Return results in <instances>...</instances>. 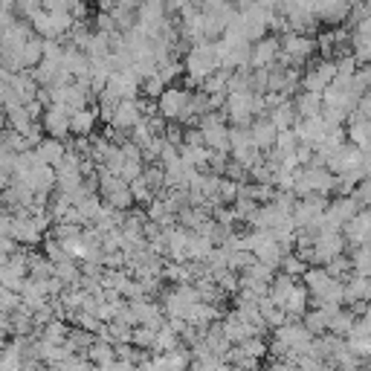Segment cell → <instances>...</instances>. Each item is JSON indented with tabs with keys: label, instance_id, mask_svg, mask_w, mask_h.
<instances>
[{
	"label": "cell",
	"instance_id": "6da1fadb",
	"mask_svg": "<svg viewBox=\"0 0 371 371\" xmlns=\"http://www.w3.org/2000/svg\"><path fill=\"white\" fill-rule=\"evenodd\" d=\"M218 70V55H214V44L203 41L191 47L183 55V73H186V90H201V85Z\"/></svg>",
	"mask_w": 371,
	"mask_h": 371
},
{
	"label": "cell",
	"instance_id": "7a4b0ae2",
	"mask_svg": "<svg viewBox=\"0 0 371 371\" xmlns=\"http://www.w3.org/2000/svg\"><path fill=\"white\" fill-rule=\"evenodd\" d=\"M201 302L198 290L194 284H177V287H166L160 293V305H163V314L166 319H186L189 310Z\"/></svg>",
	"mask_w": 371,
	"mask_h": 371
},
{
	"label": "cell",
	"instance_id": "3957f363",
	"mask_svg": "<svg viewBox=\"0 0 371 371\" xmlns=\"http://www.w3.org/2000/svg\"><path fill=\"white\" fill-rule=\"evenodd\" d=\"M189 102H191V90H186V87H180V85H171V87L163 90V96L157 99V113L163 116L166 122L186 125Z\"/></svg>",
	"mask_w": 371,
	"mask_h": 371
},
{
	"label": "cell",
	"instance_id": "277c9868",
	"mask_svg": "<svg viewBox=\"0 0 371 371\" xmlns=\"http://www.w3.org/2000/svg\"><path fill=\"white\" fill-rule=\"evenodd\" d=\"M334 79H337V64H334V61H325V58H319L317 64H310V70L302 73V90L322 96L330 85H334Z\"/></svg>",
	"mask_w": 371,
	"mask_h": 371
},
{
	"label": "cell",
	"instance_id": "5b68a950",
	"mask_svg": "<svg viewBox=\"0 0 371 371\" xmlns=\"http://www.w3.org/2000/svg\"><path fill=\"white\" fill-rule=\"evenodd\" d=\"M279 55H282L279 38L264 35L261 41H256L252 50H249V70H270L272 64L279 61Z\"/></svg>",
	"mask_w": 371,
	"mask_h": 371
},
{
	"label": "cell",
	"instance_id": "8992f818",
	"mask_svg": "<svg viewBox=\"0 0 371 371\" xmlns=\"http://www.w3.org/2000/svg\"><path fill=\"white\" fill-rule=\"evenodd\" d=\"M70 110L61 108V105H50L41 116V128L44 133L50 136V140H58V143H64L67 136H70Z\"/></svg>",
	"mask_w": 371,
	"mask_h": 371
},
{
	"label": "cell",
	"instance_id": "52a82bcc",
	"mask_svg": "<svg viewBox=\"0 0 371 371\" xmlns=\"http://www.w3.org/2000/svg\"><path fill=\"white\" fill-rule=\"evenodd\" d=\"M342 238H345L348 249L363 247V244H371V212H368V209H360L354 218H351V221L342 226Z\"/></svg>",
	"mask_w": 371,
	"mask_h": 371
},
{
	"label": "cell",
	"instance_id": "ba28073f",
	"mask_svg": "<svg viewBox=\"0 0 371 371\" xmlns=\"http://www.w3.org/2000/svg\"><path fill=\"white\" fill-rule=\"evenodd\" d=\"M345 249H348V244L342 238V232H322V235H317V241H314V252H317L319 267H325L337 256H345Z\"/></svg>",
	"mask_w": 371,
	"mask_h": 371
},
{
	"label": "cell",
	"instance_id": "9c48e42d",
	"mask_svg": "<svg viewBox=\"0 0 371 371\" xmlns=\"http://www.w3.org/2000/svg\"><path fill=\"white\" fill-rule=\"evenodd\" d=\"M143 122V113H140V102L136 99H122L119 102V108H116V113H113V119H110V125L108 128H113V131H119V133H131L136 125Z\"/></svg>",
	"mask_w": 371,
	"mask_h": 371
},
{
	"label": "cell",
	"instance_id": "30bf717a",
	"mask_svg": "<svg viewBox=\"0 0 371 371\" xmlns=\"http://www.w3.org/2000/svg\"><path fill=\"white\" fill-rule=\"evenodd\" d=\"M12 180V177H9ZM17 183H24L32 194H38V191H44V194H52V189H55V168L52 166H44V163H38L27 177H21Z\"/></svg>",
	"mask_w": 371,
	"mask_h": 371
},
{
	"label": "cell",
	"instance_id": "8fae6325",
	"mask_svg": "<svg viewBox=\"0 0 371 371\" xmlns=\"http://www.w3.org/2000/svg\"><path fill=\"white\" fill-rule=\"evenodd\" d=\"M6 87H9V90L17 96V102H21V105H29V102H35V96H38V85H35V79H32V73H29V70L9 73Z\"/></svg>",
	"mask_w": 371,
	"mask_h": 371
},
{
	"label": "cell",
	"instance_id": "7c38bea8",
	"mask_svg": "<svg viewBox=\"0 0 371 371\" xmlns=\"http://www.w3.org/2000/svg\"><path fill=\"white\" fill-rule=\"evenodd\" d=\"M314 15H317V24L325 27H342L351 15V3H314Z\"/></svg>",
	"mask_w": 371,
	"mask_h": 371
},
{
	"label": "cell",
	"instance_id": "4fadbf2b",
	"mask_svg": "<svg viewBox=\"0 0 371 371\" xmlns=\"http://www.w3.org/2000/svg\"><path fill=\"white\" fill-rule=\"evenodd\" d=\"M276 136H279V131L272 128V122L267 119V116H259V119L249 125V140L261 154H267L272 145H276Z\"/></svg>",
	"mask_w": 371,
	"mask_h": 371
},
{
	"label": "cell",
	"instance_id": "5bb4252c",
	"mask_svg": "<svg viewBox=\"0 0 371 371\" xmlns=\"http://www.w3.org/2000/svg\"><path fill=\"white\" fill-rule=\"evenodd\" d=\"M337 310L340 307H307L302 325L307 328L310 337H325L328 334V325H330V317H334Z\"/></svg>",
	"mask_w": 371,
	"mask_h": 371
},
{
	"label": "cell",
	"instance_id": "9a60e30c",
	"mask_svg": "<svg viewBox=\"0 0 371 371\" xmlns=\"http://www.w3.org/2000/svg\"><path fill=\"white\" fill-rule=\"evenodd\" d=\"M307 302H310V293L305 284L296 282V287H293V293L287 296L284 302V314H287V322H302L305 314H307Z\"/></svg>",
	"mask_w": 371,
	"mask_h": 371
},
{
	"label": "cell",
	"instance_id": "2e32d148",
	"mask_svg": "<svg viewBox=\"0 0 371 371\" xmlns=\"http://www.w3.org/2000/svg\"><path fill=\"white\" fill-rule=\"evenodd\" d=\"M96 122H99V110H96V105L93 108H82V110H75L70 116V133L73 136H93Z\"/></svg>",
	"mask_w": 371,
	"mask_h": 371
},
{
	"label": "cell",
	"instance_id": "e0dca14e",
	"mask_svg": "<svg viewBox=\"0 0 371 371\" xmlns=\"http://www.w3.org/2000/svg\"><path fill=\"white\" fill-rule=\"evenodd\" d=\"M293 108H296L299 119H317V116L322 113V96L299 90L296 96H293Z\"/></svg>",
	"mask_w": 371,
	"mask_h": 371
},
{
	"label": "cell",
	"instance_id": "ac0fdd59",
	"mask_svg": "<svg viewBox=\"0 0 371 371\" xmlns=\"http://www.w3.org/2000/svg\"><path fill=\"white\" fill-rule=\"evenodd\" d=\"M35 154H38V163L55 168L58 163L67 157V143H58V140H50V136H47V140L35 148Z\"/></svg>",
	"mask_w": 371,
	"mask_h": 371
},
{
	"label": "cell",
	"instance_id": "d6986e66",
	"mask_svg": "<svg viewBox=\"0 0 371 371\" xmlns=\"http://www.w3.org/2000/svg\"><path fill=\"white\" fill-rule=\"evenodd\" d=\"M345 256L351 259V272L363 279H371V244L354 247V249H345Z\"/></svg>",
	"mask_w": 371,
	"mask_h": 371
},
{
	"label": "cell",
	"instance_id": "ffe728a7",
	"mask_svg": "<svg viewBox=\"0 0 371 371\" xmlns=\"http://www.w3.org/2000/svg\"><path fill=\"white\" fill-rule=\"evenodd\" d=\"M267 119L272 122L276 131H293V125H296V119H299L296 108H293V99L279 105V108H272V110H267Z\"/></svg>",
	"mask_w": 371,
	"mask_h": 371
},
{
	"label": "cell",
	"instance_id": "44dd1931",
	"mask_svg": "<svg viewBox=\"0 0 371 371\" xmlns=\"http://www.w3.org/2000/svg\"><path fill=\"white\" fill-rule=\"evenodd\" d=\"M27 272H29V279H35V282H50L52 279V264L44 259V252L29 249L27 252Z\"/></svg>",
	"mask_w": 371,
	"mask_h": 371
},
{
	"label": "cell",
	"instance_id": "7402d4cb",
	"mask_svg": "<svg viewBox=\"0 0 371 371\" xmlns=\"http://www.w3.org/2000/svg\"><path fill=\"white\" fill-rule=\"evenodd\" d=\"M52 279H58L64 287H79V282H82V267H79V261L67 259L61 264H55L52 267Z\"/></svg>",
	"mask_w": 371,
	"mask_h": 371
},
{
	"label": "cell",
	"instance_id": "603a6c76",
	"mask_svg": "<svg viewBox=\"0 0 371 371\" xmlns=\"http://www.w3.org/2000/svg\"><path fill=\"white\" fill-rule=\"evenodd\" d=\"M209 157H212V151L206 145H180V163L198 168V171H206Z\"/></svg>",
	"mask_w": 371,
	"mask_h": 371
},
{
	"label": "cell",
	"instance_id": "cb8c5ba5",
	"mask_svg": "<svg viewBox=\"0 0 371 371\" xmlns=\"http://www.w3.org/2000/svg\"><path fill=\"white\" fill-rule=\"evenodd\" d=\"M293 287H296V282H293L290 276H284V272H276V279L270 282V290H267V299L276 302L279 307H284L287 296L293 293Z\"/></svg>",
	"mask_w": 371,
	"mask_h": 371
},
{
	"label": "cell",
	"instance_id": "d4e9b609",
	"mask_svg": "<svg viewBox=\"0 0 371 371\" xmlns=\"http://www.w3.org/2000/svg\"><path fill=\"white\" fill-rule=\"evenodd\" d=\"M330 282H334V279H330L328 272H325V267H307L305 276H302V284L307 287L310 296H319V293H325V287H328Z\"/></svg>",
	"mask_w": 371,
	"mask_h": 371
},
{
	"label": "cell",
	"instance_id": "484cf974",
	"mask_svg": "<svg viewBox=\"0 0 371 371\" xmlns=\"http://www.w3.org/2000/svg\"><path fill=\"white\" fill-rule=\"evenodd\" d=\"M354 322H357V317L351 314L348 307H340L334 317H330V325H328V334H334V337H340V340H348V334H351V328H354Z\"/></svg>",
	"mask_w": 371,
	"mask_h": 371
},
{
	"label": "cell",
	"instance_id": "4316f807",
	"mask_svg": "<svg viewBox=\"0 0 371 371\" xmlns=\"http://www.w3.org/2000/svg\"><path fill=\"white\" fill-rule=\"evenodd\" d=\"M85 357H87V363L96 365V368H108L110 363H116V348L108 345V342H93V345L87 348Z\"/></svg>",
	"mask_w": 371,
	"mask_h": 371
},
{
	"label": "cell",
	"instance_id": "83f0119b",
	"mask_svg": "<svg viewBox=\"0 0 371 371\" xmlns=\"http://www.w3.org/2000/svg\"><path fill=\"white\" fill-rule=\"evenodd\" d=\"M259 314H261V319H264V325L267 328H282V325H287V314H284V307H279L276 302H270V299H261L259 302Z\"/></svg>",
	"mask_w": 371,
	"mask_h": 371
},
{
	"label": "cell",
	"instance_id": "f1b7e54d",
	"mask_svg": "<svg viewBox=\"0 0 371 371\" xmlns=\"http://www.w3.org/2000/svg\"><path fill=\"white\" fill-rule=\"evenodd\" d=\"M212 241L203 238V235H194L191 232V238H189V247H186V261H194V264H203L209 259V252H212Z\"/></svg>",
	"mask_w": 371,
	"mask_h": 371
},
{
	"label": "cell",
	"instance_id": "f546056e",
	"mask_svg": "<svg viewBox=\"0 0 371 371\" xmlns=\"http://www.w3.org/2000/svg\"><path fill=\"white\" fill-rule=\"evenodd\" d=\"M229 79H232V73L229 70H214L209 79L201 85V90L206 93V96H226V90H229Z\"/></svg>",
	"mask_w": 371,
	"mask_h": 371
},
{
	"label": "cell",
	"instance_id": "4dcf8cb0",
	"mask_svg": "<svg viewBox=\"0 0 371 371\" xmlns=\"http://www.w3.org/2000/svg\"><path fill=\"white\" fill-rule=\"evenodd\" d=\"M180 345H183L180 337L174 334V330H171L168 325H163V328L157 330V340H154V351H151V354H168V351L180 348Z\"/></svg>",
	"mask_w": 371,
	"mask_h": 371
},
{
	"label": "cell",
	"instance_id": "1f68e13d",
	"mask_svg": "<svg viewBox=\"0 0 371 371\" xmlns=\"http://www.w3.org/2000/svg\"><path fill=\"white\" fill-rule=\"evenodd\" d=\"M212 282L218 284V290L224 293V296H235V293L241 290V279H238V272H232V270H221V272H214Z\"/></svg>",
	"mask_w": 371,
	"mask_h": 371
},
{
	"label": "cell",
	"instance_id": "d6a6232c",
	"mask_svg": "<svg viewBox=\"0 0 371 371\" xmlns=\"http://www.w3.org/2000/svg\"><path fill=\"white\" fill-rule=\"evenodd\" d=\"M96 342V337L93 334H87V330H82V328H70V337H67V348L73 351V354H87V348Z\"/></svg>",
	"mask_w": 371,
	"mask_h": 371
},
{
	"label": "cell",
	"instance_id": "836d02e7",
	"mask_svg": "<svg viewBox=\"0 0 371 371\" xmlns=\"http://www.w3.org/2000/svg\"><path fill=\"white\" fill-rule=\"evenodd\" d=\"M67 337H70V328H67V322H61V319H52L50 325L41 328V340H44V342L61 345V342H67Z\"/></svg>",
	"mask_w": 371,
	"mask_h": 371
},
{
	"label": "cell",
	"instance_id": "e575fe53",
	"mask_svg": "<svg viewBox=\"0 0 371 371\" xmlns=\"http://www.w3.org/2000/svg\"><path fill=\"white\" fill-rule=\"evenodd\" d=\"M154 340H157V330L154 328H145V325H136L133 328V334H131V345L133 348H140V351H154Z\"/></svg>",
	"mask_w": 371,
	"mask_h": 371
},
{
	"label": "cell",
	"instance_id": "d590c367",
	"mask_svg": "<svg viewBox=\"0 0 371 371\" xmlns=\"http://www.w3.org/2000/svg\"><path fill=\"white\" fill-rule=\"evenodd\" d=\"M6 125H9L15 133L27 136V133H29V128H32L35 122L27 116V110H24V108H15V110H6Z\"/></svg>",
	"mask_w": 371,
	"mask_h": 371
},
{
	"label": "cell",
	"instance_id": "8d00e7d4",
	"mask_svg": "<svg viewBox=\"0 0 371 371\" xmlns=\"http://www.w3.org/2000/svg\"><path fill=\"white\" fill-rule=\"evenodd\" d=\"M143 180L148 183V189L154 191V198L166 191V171L160 166H145L143 168Z\"/></svg>",
	"mask_w": 371,
	"mask_h": 371
},
{
	"label": "cell",
	"instance_id": "74e56055",
	"mask_svg": "<svg viewBox=\"0 0 371 371\" xmlns=\"http://www.w3.org/2000/svg\"><path fill=\"white\" fill-rule=\"evenodd\" d=\"M163 90H166V82L160 79L157 73H154V75H148V79H143V82H140V96H143V99L157 102L160 96H163Z\"/></svg>",
	"mask_w": 371,
	"mask_h": 371
},
{
	"label": "cell",
	"instance_id": "f35d334b",
	"mask_svg": "<svg viewBox=\"0 0 371 371\" xmlns=\"http://www.w3.org/2000/svg\"><path fill=\"white\" fill-rule=\"evenodd\" d=\"M325 272L330 279H337V282H345L351 276V259L348 256H337V259H330L325 264Z\"/></svg>",
	"mask_w": 371,
	"mask_h": 371
},
{
	"label": "cell",
	"instance_id": "ab89813d",
	"mask_svg": "<svg viewBox=\"0 0 371 371\" xmlns=\"http://www.w3.org/2000/svg\"><path fill=\"white\" fill-rule=\"evenodd\" d=\"M238 348H241L244 357H252V360H259V363L267 357V342H264V337H249V340H244Z\"/></svg>",
	"mask_w": 371,
	"mask_h": 371
},
{
	"label": "cell",
	"instance_id": "60d3db41",
	"mask_svg": "<svg viewBox=\"0 0 371 371\" xmlns=\"http://www.w3.org/2000/svg\"><path fill=\"white\" fill-rule=\"evenodd\" d=\"M305 264L299 261V256H296V252H287V256L282 259V264H279V272H284V276H290L293 282H296V279H302L305 276Z\"/></svg>",
	"mask_w": 371,
	"mask_h": 371
},
{
	"label": "cell",
	"instance_id": "b9f144b4",
	"mask_svg": "<svg viewBox=\"0 0 371 371\" xmlns=\"http://www.w3.org/2000/svg\"><path fill=\"white\" fill-rule=\"evenodd\" d=\"M235 201H238V183H232V180L221 177L218 194H214V203H218V206H232Z\"/></svg>",
	"mask_w": 371,
	"mask_h": 371
},
{
	"label": "cell",
	"instance_id": "7bdbcfd3",
	"mask_svg": "<svg viewBox=\"0 0 371 371\" xmlns=\"http://www.w3.org/2000/svg\"><path fill=\"white\" fill-rule=\"evenodd\" d=\"M128 191H131L133 203H140V206H148V203L154 201V191L148 189V183H145L143 177H136L133 183H128Z\"/></svg>",
	"mask_w": 371,
	"mask_h": 371
},
{
	"label": "cell",
	"instance_id": "ee69618b",
	"mask_svg": "<svg viewBox=\"0 0 371 371\" xmlns=\"http://www.w3.org/2000/svg\"><path fill=\"white\" fill-rule=\"evenodd\" d=\"M41 247H44V259H47L52 267L70 259V256H67V249H64L61 244H58V241H52V238H44V244H41Z\"/></svg>",
	"mask_w": 371,
	"mask_h": 371
},
{
	"label": "cell",
	"instance_id": "f6af8a7d",
	"mask_svg": "<svg viewBox=\"0 0 371 371\" xmlns=\"http://www.w3.org/2000/svg\"><path fill=\"white\" fill-rule=\"evenodd\" d=\"M17 307H21V296L0 287V317H12Z\"/></svg>",
	"mask_w": 371,
	"mask_h": 371
},
{
	"label": "cell",
	"instance_id": "bcb514c9",
	"mask_svg": "<svg viewBox=\"0 0 371 371\" xmlns=\"http://www.w3.org/2000/svg\"><path fill=\"white\" fill-rule=\"evenodd\" d=\"M128 140H131V143H133L136 148H140V151H143V148H145V145H148V143L154 140V133H151V128H148V122L143 119L140 125H136V128H133V131L128 133Z\"/></svg>",
	"mask_w": 371,
	"mask_h": 371
},
{
	"label": "cell",
	"instance_id": "7dc6e473",
	"mask_svg": "<svg viewBox=\"0 0 371 371\" xmlns=\"http://www.w3.org/2000/svg\"><path fill=\"white\" fill-rule=\"evenodd\" d=\"M296 203H299V198L293 191H276V198H272V206H276L282 214H293Z\"/></svg>",
	"mask_w": 371,
	"mask_h": 371
},
{
	"label": "cell",
	"instance_id": "c3c4849f",
	"mask_svg": "<svg viewBox=\"0 0 371 371\" xmlns=\"http://www.w3.org/2000/svg\"><path fill=\"white\" fill-rule=\"evenodd\" d=\"M61 58H64V44L61 41H44V61L61 64Z\"/></svg>",
	"mask_w": 371,
	"mask_h": 371
},
{
	"label": "cell",
	"instance_id": "681fc988",
	"mask_svg": "<svg viewBox=\"0 0 371 371\" xmlns=\"http://www.w3.org/2000/svg\"><path fill=\"white\" fill-rule=\"evenodd\" d=\"M357 203H360V209H371V180H363L357 189H354V194H351Z\"/></svg>",
	"mask_w": 371,
	"mask_h": 371
},
{
	"label": "cell",
	"instance_id": "f907efd6",
	"mask_svg": "<svg viewBox=\"0 0 371 371\" xmlns=\"http://www.w3.org/2000/svg\"><path fill=\"white\" fill-rule=\"evenodd\" d=\"M166 143L174 145V148H180V145H183V125L168 122V125H166Z\"/></svg>",
	"mask_w": 371,
	"mask_h": 371
},
{
	"label": "cell",
	"instance_id": "816d5d0a",
	"mask_svg": "<svg viewBox=\"0 0 371 371\" xmlns=\"http://www.w3.org/2000/svg\"><path fill=\"white\" fill-rule=\"evenodd\" d=\"M15 157H17V154H12L9 148L0 145V174H6V177H12V171H15Z\"/></svg>",
	"mask_w": 371,
	"mask_h": 371
},
{
	"label": "cell",
	"instance_id": "f5cc1de1",
	"mask_svg": "<svg viewBox=\"0 0 371 371\" xmlns=\"http://www.w3.org/2000/svg\"><path fill=\"white\" fill-rule=\"evenodd\" d=\"M293 157H296L299 168H307L310 163H314V145H302L299 143V148H296V154H293Z\"/></svg>",
	"mask_w": 371,
	"mask_h": 371
},
{
	"label": "cell",
	"instance_id": "db71d44e",
	"mask_svg": "<svg viewBox=\"0 0 371 371\" xmlns=\"http://www.w3.org/2000/svg\"><path fill=\"white\" fill-rule=\"evenodd\" d=\"M143 168H145L143 163H125V166H122V174H119V177H122L125 183H133L136 177H143Z\"/></svg>",
	"mask_w": 371,
	"mask_h": 371
},
{
	"label": "cell",
	"instance_id": "11a10c76",
	"mask_svg": "<svg viewBox=\"0 0 371 371\" xmlns=\"http://www.w3.org/2000/svg\"><path fill=\"white\" fill-rule=\"evenodd\" d=\"M119 148H122V154H125V160H128V163H143V151L136 148L131 140H128V143H122ZM143 166H145V163H143Z\"/></svg>",
	"mask_w": 371,
	"mask_h": 371
},
{
	"label": "cell",
	"instance_id": "9f6ffc18",
	"mask_svg": "<svg viewBox=\"0 0 371 371\" xmlns=\"http://www.w3.org/2000/svg\"><path fill=\"white\" fill-rule=\"evenodd\" d=\"M293 368H296V365L287 363V360H270L264 371H293Z\"/></svg>",
	"mask_w": 371,
	"mask_h": 371
},
{
	"label": "cell",
	"instance_id": "6f0895ef",
	"mask_svg": "<svg viewBox=\"0 0 371 371\" xmlns=\"http://www.w3.org/2000/svg\"><path fill=\"white\" fill-rule=\"evenodd\" d=\"M17 249H21V247H17L12 238H0V256H12V252H17Z\"/></svg>",
	"mask_w": 371,
	"mask_h": 371
},
{
	"label": "cell",
	"instance_id": "680465c9",
	"mask_svg": "<svg viewBox=\"0 0 371 371\" xmlns=\"http://www.w3.org/2000/svg\"><path fill=\"white\" fill-rule=\"evenodd\" d=\"M357 319H360V322H365V325L371 328V305L365 307V314H363V317H357Z\"/></svg>",
	"mask_w": 371,
	"mask_h": 371
},
{
	"label": "cell",
	"instance_id": "91938a15",
	"mask_svg": "<svg viewBox=\"0 0 371 371\" xmlns=\"http://www.w3.org/2000/svg\"><path fill=\"white\" fill-rule=\"evenodd\" d=\"M6 186H9V177H6V174H0V198H3V191H6Z\"/></svg>",
	"mask_w": 371,
	"mask_h": 371
},
{
	"label": "cell",
	"instance_id": "94428289",
	"mask_svg": "<svg viewBox=\"0 0 371 371\" xmlns=\"http://www.w3.org/2000/svg\"><path fill=\"white\" fill-rule=\"evenodd\" d=\"M3 214H9V212H6V206H3V203H0V218H3Z\"/></svg>",
	"mask_w": 371,
	"mask_h": 371
},
{
	"label": "cell",
	"instance_id": "6125c7cd",
	"mask_svg": "<svg viewBox=\"0 0 371 371\" xmlns=\"http://www.w3.org/2000/svg\"><path fill=\"white\" fill-rule=\"evenodd\" d=\"M368 180H371V174H368Z\"/></svg>",
	"mask_w": 371,
	"mask_h": 371
}]
</instances>
